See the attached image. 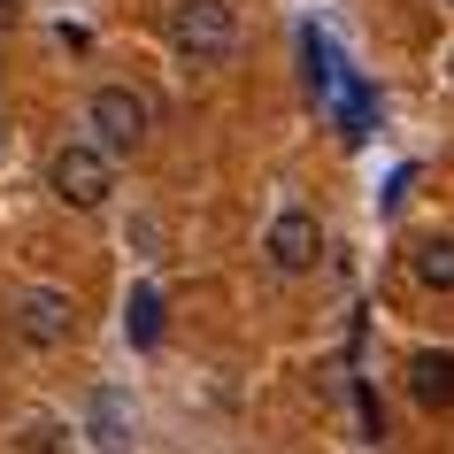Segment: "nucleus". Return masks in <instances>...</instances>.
I'll list each match as a JSON object with an SVG mask.
<instances>
[{
  "mask_svg": "<svg viewBox=\"0 0 454 454\" xmlns=\"http://www.w3.org/2000/svg\"><path fill=\"white\" fill-rule=\"evenodd\" d=\"M169 47H177V62H192V70L231 62V54H239V0H177Z\"/></svg>",
  "mask_w": 454,
  "mask_h": 454,
  "instance_id": "obj_1",
  "label": "nucleus"
},
{
  "mask_svg": "<svg viewBox=\"0 0 454 454\" xmlns=\"http://www.w3.org/2000/svg\"><path fill=\"white\" fill-rule=\"evenodd\" d=\"M85 123H93V139H85V146H100V154L116 162V154H139V146H146V131H154V100H146L139 85H93Z\"/></svg>",
  "mask_w": 454,
  "mask_h": 454,
  "instance_id": "obj_2",
  "label": "nucleus"
},
{
  "mask_svg": "<svg viewBox=\"0 0 454 454\" xmlns=\"http://www.w3.org/2000/svg\"><path fill=\"white\" fill-rule=\"evenodd\" d=\"M47 185L62 208H108V192H116V162L100 154V146L70 139V146H54L47 154Z\"/></svg>",
  "mask_w": 454,
  "mask_h": 454,
  "instance_id": "obj_3",
  "label": "nucleus"
},
{
  "mask_svg": "<svg viewBox=\"0 0 454 454\" xmlns=\"http://www.w3.org/2000/svg\"><path fill=\"white\" fill-rule=\"evenodd\" d=\"M8 332L24 339V347H62L77 332V301L62 286H24L8 301Z\"/></svg>",
  "mask_w": 454,
  "mask_h": 454,
  "instance_id": "obj_4",
  "label": "nucleus"
},
{
  "mask_svg": "<svg viewBox=\"0 0 454 454\" xmlns=\"http://www.w3.org/2000/svg\"><path fill=\"white\" fill-rule=\"evenodd\" d=\"M262 254L278 278H309L316 262H324V223H316V208H278L262 231Z\"/></svg>",
  "mask_w": 454,
  "mask_h": 454,
  "instance_id": "obj_5",
  "label": "nucleus"
},
{
  "mask_svg": "<svg viewBox=\"0 0 454 454\" xmlns=\"http://www.w3.org/2000/svg\"><path fill=\"white\" fill-rule=\"evenodd\" d=\"M408 401L431 408V416L454 408V347H416L408 355Z\"/></svg>",
  "mask_w": 454,
  "mask_h": 454,
  "instance_id": "obj_6",
  "label": "nucleus"
},
{
  "mask_svg": "<svg viewBox=\"0 0 454 454\" xmlns=\"http://www.w3.org/2000/svg\"><path fill=\"white\" fill-rule=\"evenodd\" d=\"M408 278L424 293H454V239L447 231H424V239L408 247Z\"/></svg>",
  "mask_w": 454,
  "mask_h": 454,
  "instance_id": "obj_7",
  "label": "nucleus"
},
{
  "mask_svg": "<svg viewBox=\"0 0 454 454\" xmlns=\"http://www.w3.org/2000/svg\"><path fill=\"white\" fill-rule=\"evenodd\" d=\"M123 339H131L139 355L162 347V286H131V301H123Z\"/></svg>",
  "mask_w": 454,
  "mask_h": 454,
  "instance_id": "obj_8",
  "label": "nucleus"
},
{
  "mask_svg": "<svg viewBox=\"0 0 454 454\" xmlns=\"http://www.w3.org/2000/svg\"><path fill=\"white\" fill-rule=\"evenodd\" d=\"M93 439L108 454H131V416H123V393H93Z\"/></svg>",
  "mask_w": 454,
  "mask_h": 454,
  "instance_id": "obj_9",
  "label": "nucleus"
},
{
  "mask_svg": "<svg viewBox=\"0 0 454 454\" xmlns=\"http://www.w3.org/2000/svg\"><path fill=\"white\" fill-rule=\"evenodd\" d=\"M16 447H24V454H62V447H70V424L39 408V416H24V431H16Z\"/></svg>",
  "mask_w": 454,
  "mask_h": 454,
  "instance_id": "obj_10",
  "label": "nucleus"
},
{
  "mask_svg": "<svg viewBox=\"0 0 454 454\" xmlns=\"http://www.w3.org/2000/svg\"><path fill=\"white\" fill-rule=\"evenodd\" d=\"M339 116H347V139H362L370 131V85H347L339 93Z\"/></svg>",
  "mask_w": 454,
  "mask_h": 454,
  "instance_id": "obj_11",
  "label": "nucleus"
},
{
  "mask_svg": "<svg viewBox=\"0 0 454 454\" xmlns=\"http://www.w3.org/2000/svg\"><path fill=\"white\" fill-rule=\"evenodd\" d=\"M355 408H362V439H385V408H378L370 385H355Z\"/></svg>",
  "mask_w": 454,
  "mask_h": 454,
  "instance_id": "obj_12",
  "label": "nucleus"
},
{
  "mask_svg": "<svg viewBox=\"0 0 454 454\" xmlns=\"http://www.w3.org/2000/svg\"><path fill=\"white\" fill-rule=\"evenodd\" d=\"M16 24H24V8H16V0H0V39H8Z\"/></svg>",
  "mask_w": 454,
  "mask_h": 454,
  "instance_id": "obj_13",
  "label": "nucleus"
},
{
  "mask_svg": "<svg viewBox=\"0 0 454 454\" xmlns=\"http://www.w3.org/2000/svg\"><path fill=\"white\" fill-rule=\"evenodd\" d=\"M447 77H454V54H447Z\"/></svg>",
  "mask_w": 454,
  "mask_h": 454,
  "instance_id": "obj_14",
  "label": "nucleus"
},
{
  "mask_svg": "<svg viewBox=\"0 0 454 454\" xmlns=\"http://www.w3.org/2000/svg\"><path fill=\"white\" fill-rule=\"evenodd\" d=\"M447 8H454V0H447Z\"/></svg>",
  "mask_w": 454,
  "mask_h": 454,
  "instance_id": "obj_15",
  "label": "nucleus"
}]
</instances>
